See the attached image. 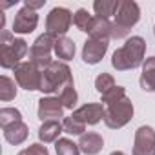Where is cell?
Returning <instances> with one entry per match:
<instances>
[{
	"label": "cell",
	"instance_id": "277c9868",
	"mask_svg": "<svg viewBox=\"0 0 155 155\" xmlns=\"http://www.w3.org/2000/svg\"><path fill=\"white\" fill-rule=\"evenodd\" d=\"M139 18H140V9H139L137 2H133V0H122L119 6V11L115 15L111 38L120 40V38L128 37L130 29L139 22Z\"/></svg>",
	"mask_w": 155,
	"mask_h": 155
},
{
	"label": "cell",
	"instance_id": "8992f818",
	"mask_svg": "<svg viewBox=\"0 0 155 155\" xmlns=\"http://www.w3.org/2000/svg\"><path fill=\"white\" fill-rule=\"evenodd\" d=\"M55 37H51L49 33H44V35H40L35 42H33V46H31V49H29V62H33L40 71H44L53 60H51V51H55Z\"/></svg>",
	"mask_w": 155,
	"mask_h": 155
},
{
	"label": "cell",
	"instance_id": "44dd1931",
	"mask_svg": "<svg viewBox=\"0 0 155 155\" xmlns=\"http://www.w3.org/2000/svg\"><path fill=\"white\" fill-rule=\"evenodd\" d=\"M15 97H17L15 82L9 79V77L2 75V77H0V99H2L4 102H8V101H13Z\"/></svg>",
	"mask_w": 155,
	"mask_h": 155
},
{
	"label": "cell",
	"instance_id": "4316f807",
	"mask_svg": "<svg viewBox=\"0 0 155 155\" xmlns=\"http://www.w3.org/2000/svg\"><path fill=\"white\" fill-rule=\"evenodd\" d=\"M124 97H126V90H124L122 86H115L113 90H110L108 93L102 95V102H104L106 106H110V104H115V102L122 101Z\"/></svg>",
	"mask_w": 155,
	"mask_h": 155
},
{
	"label": "cell",
	"instance_id": "6da1fadb",
	"mask_svg": "<svg viewBox=\"0 0 155 155\" xmlns=\"http://www.w3.org/2000/svg\"><path fill=\"white\" fill-rule=\"evenodd\" d=\"M146 53V42L142 37H131L126 40L122 48H119L111 57V66L117 71L135 69L142 64Z\"/></svg>",
	"mask_w": 155,
	"mask_h": 155
},
{
	"label": "cell",
	"instance_id": "f546056e",
	"mask_svg": "<svg viewBox=\"0 0 155 155\" xmlns=\"http://www.w3.org/2000/svg\"><path fill=\"white\" fill-rule=\"evenodd\" d=\"M44 4H46V0H26V2H24V6L29 8V9H33V11H37V9L42 8Z\"/></svg>",
	"mask_w": 155,
	"mask_h": 155
},
{
	"label": "cell",
	"instance_id": "30bf717a",
	"mask_svg": "<svg viewBox=\"0 0 155 155\" xmlns=\"http://www.w3.org/2000/svg\"><path fill=\"white\" fill-rule=\"evenodd\" d=\"M110 46V40H101V38H88L84 48H82V60L86 64H99L102 57L106 55Z\"/></svg>",
	"mask_w": 155,
	"mask_h": 155
},
{
	"label": "cell",
	"instance_id": "9a60e30c",
	"mask_svg": "<svg viewBox=\"0 0 155 155\" xmlns=\"http://www.w3.org/2000/svg\"><path fill=\"white\" fill-rule=\"evenodd\" d=\"M102 146H104V140H102V137H101L99 133L90 131V133L81 135L79 148H81L82 153H86V155H97V153L102 150Z\"/></svg>",
	"mask_w": 155,
	"mask_h": 155
},
{
	"label": "cell",
	"instance_id": "7402d4cb",
	"mask_svg": "<svg viewBox=\"0 0 155 155\" xmlns=\"http://www.w3.org/2000/svg\"><path fill=\"white\" fill-rule=\"evenodd\" d=\"M18 120H22V113L18 110H15V108H2L0 110V126H2V130L18 122Z\"/></svg>",
	"mask_w": 155,
	"mask_h": 155
},
{
	"label": "cell",
	"instance_id": "7c38bea8",
	"mask_svg": "<svg viewBox=\"0 0 155 155\" xmlns=\"http://www.w3.org/2000/svg\"><path fill=\"white\" fill-rule=\"evenodd\" d=\"M37 24H38V15L33 9H29V8L24 6L22 9H18L17 17L13 20V31L20 33V35H26V33L35 31Z\"/></svg>",
	"mask_w": 155,
	"mask_h": 155
},
{
	"label": "cell",
	"instance_id": "2e32d148",
	"mask_svg": "<svg viewBox=\"0 0 155 155\" xmlns=\"http://www.w3.org/2000/svg\"><path fill=\"white\" fill-rule=\"evenodd\" d=\"M139 84L144 91H155V57H148L144 60Z\"/></svg>",
	"mask_w": 155,
	"mask_h": 155
},
{
	"label": "cell",
	"instance_id": "83f0119b",
	"mask_svg": "<svg viewBox=\"0 0 155 155\" xmlns=\"http://www.w3.org/2000/svg\"><path fill=\"white\" fill-rule=\"evenodd\" d=\"M91 15L86 11V9H79L75 15H73V24L79 28L81 31H86L88 29V26H90V22H91Z\"/></svg>",
	"mask_w": 155,
	"mask_h": 155
},
{
	"label": "cell",
	"instance_id": "4fadbf2b",
	"mask_svg": "<svg viewBox=\"0 0 155 155\" xmlns=\"http://www.w3.org/2000/svg\"><path fill=\"white\" fill-rule=\"evenodd\" d=\"M104 111H106V108L102 104H84L79 110H75L71 117H75L77 120H81L82 124L93 126V124L104 120Z\"/></svg>",
	"mask_w": 155,
	"mask_h": 155
},
{
	"label": "cell",
	"instance_id": "8fae6325",
	"mask_svg": "<svg viewBox=\"0 0 155 155\" xmlns=\"http://www.w3.org/2000/svg\"><path fill=\"white\" fill-rule=\"evenodd\" d=\"M64 113V106L58 97H42L38 101V119L42 122L46 120H57Z\"/></svg>",
	"mask_w": 155,
	"mask_h": 155
},
{
	"label": "cell",
	"instance_id": "ffe728a7",
	"mask_svg": "<svg viewBox=\"0 0 155 155\" xmlns=\"http://www.w3.org/2000/svg\"><path fill=\"white\" fill-rule=\"evenodd\" d=\"M55 53L62 60H71L75 55V42L68 37H60L55 40Z\"/></svg>",
	"mask_w": 155,
	"mask_h": 155
},
{
	"label": "cell",
	"instance_id": "ac0fdd59",
	"mask_svg": "<svg viewBox=\"0 0 155 155\" xmlns=\"http://www.w3.org/2000/svg\"><path fill=\"white\" fill-rule=\"evenodd\" d=\"M62 131H64V128H62V124H60L58 120H46V122H42V126H40V130H38V139H40L44 144L55 142Z\"/></svg>",
	"mask_w": 155,
	"mask_h": 155
},
{
	"label": "cell",
	"instance_id": "d6986e66",
	"mask_svg": "<svg viewBox=\"0 0 155 155\" xmlns=\"http://www.w3.org/2000/svg\"><path fill=\"white\" fill-rule=\"evenodd\" d=\"M119 6H120V0H97L93 4V9H95L97 17L110 18L111 15H117Z\"/></svg>",
	"mask_w": 155,
	"mask_h": 155
},
{
	"label": "cell",
	"instance_id": "1f68e13d",
	"mask_svg": "<svg viewBox=\"0 0 155 155\" xmlns=\"http://www.w3.org/2000/svg\"><path fill=\"white\" fill-rule=\"evenodd\" d=\"M153 31H155V29H153Z\"/></svg>",
	"mask_w": 155,
	"mask_h": 155
},
{
	"label": "cell",
	"instance_id": "5bb4252c",
	"mask_svg": "<svg viewBox=\"0 0 155 155\" xmlns=\"http://www.w3.org/2000/svg\"><path fill=\"white\" fill-rule=\"evenodd\" d=\"M111 31H113V24L108 18H102V17H93L88 29H86L90 38H101V40H110Z\"/></svg>",
	"mask_w": 155,
	"mask_h": 155
},
{
	"label": "cell",
	"instance_id": "d4e9b609",
	"mask_svg": "<svg viewBox=\"0 0 155 155\" xmlns=\"http://www.w3.org/2000/svg\"><path fill=\"white\" fill-rule=\"evenodd\" d=\"M62 128H64V133H69V135H84L86 124L77 120L75 117H66L62 120Z\"/></svg>",
	"mask_w": 155,
	"mask_h": 155
},
{
	"label": "cell",
	"instance_id": "3957f363",
	"mask_svg": "<svg viewBox=\"0 0 155 155\" xmlns=\"http://www.w3.org/2000/svg\"><path fill=\"white\" fill-rule=\"evenodd\" d=\"M28 53V42L15 38L9 31L2 33L0 38V66L4 69H15Z\"/></svg>",
	"mask_w": 155,
	"mask_h": 155
},
{
	"label": "cell",
	"instance_id": "f1b7e54d",
	"mask_svg": "<svg viewBox=\"0 0 155 155\" xmlns=\"http://www.w3.org/2000/svg\"><path fill=\"white\" fill-rule=\"evenodd\" d=\"M18 155H48V148L42 144H31L29 148L22 150Z\"/></svg>",
	"mask_w": 155,
	"mask_h": 155
},
{
	"label": "cell",
	"instance_id": "ba28073f",
	"mask_svg": "<svg viewBox=\"0 0 155 155\" xmlns=\"http://www.w3.org/2000/svg\"><path fill=\"white\" fill-rule=\"evenodd\" d=\"M71 26V11L66 8H53L46 18V33H49L55 38H60L66 35V31Z\"/></svg>",
	"mask_w": 155,
	"mask_h": 155
},
{
	"label": "cell",
	"instance_id": "9c48e42d",
	"mask_svg": "<svg viewBox=\"0 0 155 155\" xmlns=\"http://www.w3.org/2000/svg\"><path fill=\"white\" fill-rule=\"evenodd\" d=\"M133 155H155V131L150 126H140L135 131Z\"/></svg>",
	"mask_w": 155,
	"mask_h": 155
},
{
	"label": "cell",
	"instance_id": "4dcf8cb0",
	"mask_svg": "<svg viewBox=\"0 0 155 155\" xmlns=\"http://www.w3.org/2000/svg\"><path fill=\"white\" fill-rule=\"evenodd\" d=\"M111 155H124V153H122V151H113Z\"/></svg>",
	"mask_w": 155,
	"mask_h": 155
},
{
	"label": "cell",
	"instance_id": "484cf974",
	"mask_svg": "<svg viewBox=\"0 0 155 155\" xmlns=\"http://www.w3.org/2000/svg\"><path fill=\"white\" fill-rule=\"evenodd\" d=\"M95 88H97V91L101 95H104V93H108L110 90L115 88V79H113L110 73H101L97 79H95Z\"/></svg>",
	"mask_w": 155,
	"mask_h": 155
},
{
	"label": "cell",
	"instance_id": "e0dca14e",
	"mask_svg": "<svg viewBox=\"0 0 155 155\" xmlns=\"http://www.w3.org/2000/svg\"><path fill=\"white\" fill-rule=\"evenodd\" d=\"M28 133H29V130H28V124L26 122H22V120H18V122H15V124H11V126H8V128H4V137H6V140L9 142V144H22L26 139H28Z\"/></svg>",
	"mask_w": 155,
	"mask_h": 155
},
{
	"label": "cell",
	"instance_id": "603a6c76",
	"mask_svg": "<svg viewBox=\"0 0 155 155\" xmlns=\"http://www.w3.org/2000/svg\"><path fill=\"white\" fill-rule=\"evenodd\" d=\"M57 155H81V148L79 144H75L69 139H58L55 144Z\"/></svg>",
	"mask_w": 155,
	"mask_h": 155
},
{
	"label": "cell",
	"instance_id": "5b68a950",
	"mask_svg": "<svg viewBox=\"0 0 155 155\" xmlns=\"http://www.w3.org/2000/svg\"><path fill=\"white\" fill-rule=\"evenodd\" d=\"M133 117V104L128 97H124L122 101L106 106L104 111V124L111 130H119L122 126H126Z\"/></svg>",
	"mask_w": 155,
	"mask_h": 155
},
{
	"label": "cell",
	"instance_id": "cb8c5ba5",
	"mask_svg": "<svg viewBox=\"0 0 155 155\" xmlns=\"http://www.w3.org/2000/svg\"><path fill=\"white\" fill-rule=\"evenodd\" d=\"M58 99H60V102H62L64 108L73 110V106L77 104V101H79V95H77V91H75V86H73V84H68V86L58 93Z\"/></svg>",
	"mask_w": 155,
	"mask_h": 155
},
{
	"label": "cell",
	"instance_id": "7a4b0ae2",
	"mask_svg": "<svg viewBox=\"0 0 155 155\" xmlns=\"http://www.w3.org/2000/svg\"><path fill=\"white\" fill-rule=\"evenodd\" d=\"M68 84H73L71 69L68 68V64H64L60 60H53L42 71V79H40V91L42 93L62 91Z\"/></svg>",
	"mask_w": 155,
	"mask_h": 155
},
{
	"label": "cell",
	"instance_id": "52a82bcc",
	"mask_svg": "<svg viewBox=\"0 0 155 155\" xmlns=\"http://www.w3.org/2000/svg\"><path fill=\"white\" fill-rule=\"evenodd\" d=\"M15 79L20 88L33 91L40 90V79H42V71L33 64V62H20L15 69Z\"/></svg>",
	"mask_w": 155,
	"mask_h": 155
}]
</instances>
